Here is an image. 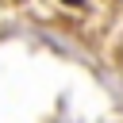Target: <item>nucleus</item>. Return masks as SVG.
<instances>
[{
  "label": "nucleus",
  "instance_id": "1",
  "mask_svg": "<svg viewBox=\"0 0 123 123\" xmlns=\"http://www.w3.org/2000/svg\"><path fill=\"white\" fill-rule=\"evenodd\" d=\"M62 4H65V8H81L85 0H62Z\"/></svg>",
  "mask_w": 123,
  "mask_h": 123
}]
</instances>
